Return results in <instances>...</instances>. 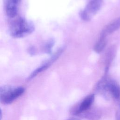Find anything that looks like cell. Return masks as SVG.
<instances>
[{
  "label": "cell",
  "mask_w": 120,
  "mask_h": 120,
  "mask_svg": "<svg viewBox=\"0 0 120 120\" xmlns=\"http://www.w3.org/2000/svg\"><path fill=\"white\" fill-rule=\"evenodd\" d=\"M11 19L9 25V33L14 38H21L32 33L34 26L31 22L17 15Z\"/></svg>",
  "instance_id": "6da1fadb"
},
{
  "label": "cell",
  "mask_w": 120,
  "mask_h": 120,
  "mask_svg": "<svg viewBox=\"0 0 120 120\" xmlns=\"http://www.w3.org/2000/svg\"><path fill=\"white\" fill-rule=\"evenodd\" d=\"M98 89L106 98H112L120 108V86L114 80L104 76L98 83Z\"/></svg>",
  "instance_id": "7a4b0ae2"
},
{
  "label": "cell",
  "mask_w": 120,
  "mask_h": 120,
  "mask_svg": "<svg viewBox=\"0 0 120 120\" xmlns=\"http://www.w3.org/2000/svg\"><path fill=\"white\" fill-rule=\"evenodd\" d=\"M24 91L25 89L22 87L2 86L0 87V102L5 105L11 104L21 96Z\"/></svg>",
  "instance_id": "3957f363"
},
{
  "label": "cell",
  "mask_w": 120,
  "mask_h": 120,
  "mask_svg": "<svg viewBox=\"0 0 120 120\" xmlns=\"http://www.w3.org/2000/svg\"><path fill=\"white\" fill-rule=\"evenodd\" d=\"M103 3V0H89L85 8L80 13L81 18L84 21L90 20L100 9Z\"/></svg>",
  "instance_id": "277c9868"
},
{
  "label": "cell",
  "mask_w": 120,
  "mask_h": 120,
  "mask_svg": "<svg viewBox=\"0 0 120 120\" xmlns=\"http://www.w3.org/2000/svg\"><path fill=\"white\" fill-rule=\"evenodd\" d=\"M62 51H63L62 49H59L49 60L45 61L40 67H39L38 68L36 69L33 72H32L31 74L29 75L28 78V80H30L32 79L33 78L36 76L40 73L47 69L52 65V64L59 57Z\"/></svg>",
  "instance_id": "5b68a950"
},
{
  "label": "cell",
  "mask_w": 120,
  "mask_h": 120,
  "mask_svg": "<svg viewBox=\"0 0 120 120\" xmlns=\"http://www.w3.org/2000/svg\"><path fill=\"white\" fill-rule=\"evenodd\" d=\"M21 0H4V7L6 15L13 18L17 15L18 7Z\"/></svg>",
  "instance_id": "8992f818"
},
{
  "label": "cell",
  "mask_w": 120,
  "mask_h": 120,
  "mask_svg": "<svg viewBox=\"0 0 120 120\" xmlns=\"http://www.w3.org/2000/svg\"><path fill=\"white\" fill-rule=\"evenodd\" d=\"M95 99L94 94H91L87 96L77 106L74 107L71 111V113L73 115H78L81 112L87 110L90 108Z\"/></svg>",
  "instance_id": "52a82bcc"
},
{
  "label": "cell",
  "mask_w": 120,
  "mask_h": 120,
  "mask_svg": "<svg viewBox=\"0 0 120 120\" xmlns=\"http://www.w3.org/2000/svg\"><path fill=\"white\" fill-rule=\"evenodd\" d=\"M120 28V17L115 19L105 26L103 29L100 36L106 37Z\"/></svg>",
  "instance_id": "ba28073f"
},
{
  "label": "cell",
  "mask_w": 120,
  "mask_h": 120,
  "mask_svg": "<svg viewBox=\"0 0 120 120\" xmlns=\"http://www.w3.org/2000/svg\"><path fill=\"white\" fill-rule=\"evenodd\" d=\"M78 115L90 120H98L101 117V113L96 108H92L91 106L90 108L81 112Z\"/></svg>",
  "instance_id": "9c48e42d"
},
{
  "label": "cell",
  "mask_w": 120,
  "mask_h": 120,
  "mask_svg": "<svg viewBox=\"0 0 120 120\" xmlns=\"http://www.w3.org/2000/svg\"><path fill=\"white\" fill-rule=\"evenodd\" d=\"M106 38L100 36L99 39L94 47L95 52L97 53L101 52L105 48L106 45Z\"/></svg>",
  "instance_id": "30bf717a"
},
{
  "label": "cell",
  "mask_w": 120,
  "mask_h": 120,
  "mask_svg": "<svg viewBox=\"0 0 120 120\" xmlns=\"http://www.w3.org/2000/svg\"><path fill=\"white\" fill-rule=\"evenodd\" d=\"M53 45L54 41L52 39H50L48 41L44 46V51L47 53H50L52 52Z\"/></svg>",
  "instance_id": "8fae6325"
},
{
  "label": "cell",
  "mask_w": 120,
  "mask_h": 120,
  "mask_svg": "<svg viewBox=\"0 0 120 120\" xmlns=\"http://www.w3.org/2000/svg\"><path fill=\"white\" fill-rule=\"evenodd\" d=\"M28 51L30 53V54H32V55H33L35 53V52H36V50L35 49L34 47H33V46L32 47H30L28 50Z\"/></svg>",
  "instance_id": "7c38bea8"
},
{
  "label": "cell",
  "mask_w": 120,
  "mask_h": 120,
  "mask_svg": "<svg viewBox=\"0 0 120 120\" xmlns=\"http://www.w3.org/2000/svg\"><path fill=\"white\" fill-rule=\"evenodd\" d=\"M116 120H120V108L117 111L115 116Z\"/></svg>",
  "instance_id": "4fadbf2b"
},
{
  "label": "cell",
  "mask_w": 120,
  "mask_h": 120,
  "mask_svg": "<svg viewBox=\"0 0 120 120\" xmlns=\"http://www.w3.org/2000/svg\"><path fill=\"white\" fill-rule=\"evenodd\" d=\"M67 120H80L78 119V118H74V117L73 118V117H72V118H70L68 119Z\"/></svg>",
  "instance_id": "5bb4252c"
},
{
  "label": "cell",
  "mask_w": 120,
  "mask_h": 120,
  "mask_svg": "<svg viewBox=\"0 0 120 120\" xmlns=\"http://www.w3.org/2000/svg\"><path fill=\"white\" fill-rule=\"evenodd\" d=\"M2 111L1 110L0 108V120H1L2 118Z\"/></svg>",
  "instance_id": "9a60e30c"
}]
</instances>
